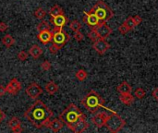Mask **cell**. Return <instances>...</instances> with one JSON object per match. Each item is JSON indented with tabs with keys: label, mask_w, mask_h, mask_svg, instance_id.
Segmentation results:
<instances>
[{
	"label": "cell",
	"mask_w": 158,
	"mask_h": 133,
	"mask_svg": "<svg viewBox=\"0 0 158 133\" xmlns=\"http://www.w3.org/2000/svg\"><path fill=\"white\" fill-rule=\"evenodd\" d=\"M51 63L48 61V60H44V62H42V64H41V69L43 70V71H48V70H50V69H51Z\"/></svg>",
	"instance_id": "33"
},
{
	"label": "cell",
	"mask_w": 158,
	"mask_h": 133,
	"mask_svg": "<svg viewBox=\"0 0 158 133\" xmlns=\"http://www.w3.org/2000/svg\"><path fill=\"white\" fill-rule=\"evenodd\" d=\"M61 49V47H59L58 45H56V44H52L51 45H49V47H48V50H49V52L51 53V54H53V55H56V54H57L58 53V51Z\"/></svg>",
	"instance_id": "32"
},
{
	"label": "cell",
	"mask_w": 158,
	"mask_h": 133,
	"mask_svg": "<svg viewBox=\"0 0 158 133\" xmlns=\"http://www.w3.org/2000/svg\"><path fill=\"white\" fill-rule=\"evenodd\" d=\"M91 11H93L102 22H107L114 17L113 10L103 0H98L91 8Z\"/></svg>",
	"instance_id": "4"
},
{
	"label": "cell",
	"mask_w": 158,
	"mask_h": 133,
	"mask_svg": "<svg viewBox=\"0 0 158 133\" xmlns=\"http://www.w3.org/2000/svg\"><path fill=\"white\" fill-rule=\"evenodd\" d=\"M87 36H88V38H89L93 43L95 42V41H97L98 39H100V37H99V35H98V33H97V31H96L95 29H92V31L87 34Z\"/></svg>",
	"instance_id": "30"
},
{
	"label": "cell",
	"mask_w": 158,
	"mask_h": 133,
	"mask_svg": "<svg viewBox=\"0 0 158 133\" xmlns=\"http://www.w3.org/2000/svg\"><path fill=\"white\" fill-rule=\"evenodd\" d=\"M89 128V123L87 122L86 118L81 120L80 122H78L71 130V131L75 133H82L84 132L87 129Z\"/></svg>",
	"instance_id": "17"
},
{
	"label": "cell",
	"mask_w": 158,
	"mask_h": 133,
	"mask_svg": "<svg viewBox=\"0 0 158 133\" xmlns=\"http://www.w3.org/2000/svg\"><path fill=\"white\" fill-rule=\"evenodd\" d=\"M52 32H53V43L61 48H63L64 45L70 40L69 34L67 33L63 30V28L54 27V29L52 30Z\"/></svg>",
	"instance_id": "6"
},
{
	"label": "cell",
	"mask_w": 158,
	"mask_h": 133,
	"mask_svg": "<svg viewBox=\"0 0 158 133\" xmlns=\"http://www.w3.org/2000/svg\"><path fill=\"white\" fill-rule=\"evenodd\" d=\"M36 29H37L38 32H41V31H49V30H51V26H50V24H49L48 21L42 19L41 22L37 25Z\"/></svg>",
	"instance_id": "24"
},
{
	"label": "cell",
	"mask_w": 158,
	"mask_h": 133,
	"mask_svg": "<svg viewBox=\"0 0 158 133\" xmlns=\"http://www.w3.org/2000/svg\"><path fill=\"white\" fill-rule=\"evenodd\" d=\"M7 29H8V25L6 22L1 21L0 22V32H5Z\"/></svg>",
	"instance_id": "36"
},
{
	"label": "cell",
	"mask_w": 158,
	"mask_h": 133,
	"mask_svg": "<svg viewBox=\"0 0 158 133\" xmlns=\"http://www.w3.org/2000/svg\"><path fill=\"white\" fill-rule=\"evenodd\" d=\"M8 127L11 130V131L14 133H20L23 131V129L21 127V121L19 120V118L13 117L9 119L8 121Z\"/></svg>",
	"instance_id": "14"
},
{
	"label": "cell",
	"mask_w": 158,
	"mask_h": 133,
	"mask_svg": "<svg viewBox=\"0 0 158 133\" xmlns=\"http://www.w3.org/2000/svg\"><path fill=\"white\" fill-rule=\"evenodd\" d=\"M50 22L55 27L63 28L69 22V19L67 18V16L64 13H62V14H59V15H57L56 17L50 18Z\"/></svg>",
	"instance_id": "13"
},
{
	"label": "cell",
	"mask_w": 158,
	"mask_h": 133,
	"mask_svg": "<svg viewBox=\"0 0 158 133\" xmlns=\"http://www.w3.org/2000/svg\"><path fill=\"white\" fill-rule=\"evenodd\" d=\"M28 56H29V53H27L26 51H24V50H22V51H19V53H18V56H17V57H18V59L19 60V61H25L27 58H28Z\"/></svg>",
	"instance_id": "31"
},
{
	"label": "cell",
	"mask_w": 158,
	"mask_h": 133,
	"mask_svg": "<svg viewBox=\"0 0 158 133\" xmlns=\"http://www.w3.org/2000/svg\"><path fill=\"white\" fill-rule=\"evenodd\" d=\"M145 95H146V92H145V90L144 89H143V88H137L135 91H134V96H135V98H137V99H143V98H144L145 97Z\"/></svg>",
	"instance_id": "29"
},
{
	"label": "cell",
	"mask_w": 158,
	"mask_h": 133,
	"mask_svg": "<svg viewBox=\"0 0 158 133\" xmlns=\"http://www.w3.org/2000/svg\"><path fill=\"white\" fill-rule=\"evenodd\" d=\"M83 22L90 27L91 29H96L100 24H101V20L98 19V17L93 12V11H83Z\"/></svg>",
	"instance_id": "7"
},
{
	"label": "cell",
	"mask_w": 158,
	"mask_h": 133,
	"mask_svg": "<svg viewBox=\"0 0 158 133\" xmlns=\"http://www.w3.org/2000/svg\"><path fill=\"white\" fill-rule=\"evenodd\" d=\"M111 112H112V114L108 116V118L106 120L105 127H106V129L108 130L109 132H119L126 126V120L123 119L116 112H114V111H111Z\"/></svg>",
	"instance_id": "5"
},
{
	"label": "cell",
	"mask_w": 158,
	"mask_h": 133,
	"mask_svg": "<svg viewBox=\"0 0 158 133\" xmlns=\"http://www.w3.org/2000/svg\"><path fill=\"white\" fill-rule=\"evenodd\" d=\"M54 112L43 101L36 99L24 113L25 118L36 129L47 128Z\"/></svg>",
	"instance_id": "1"
},
{
	"label": "cell",
	"mask_w": 158,
	"mask_h": 133,
	"mask_svg": "<svg viewBox=\"0 0 158 133\" xmlns=\"http://www.w3.org/2000/svg\"><path fill=\"white\" fill-rule=\"evenodd\" d=\"M64 127V123L61 119L59 118H55L53 120H50V122L47 125V128L50 129L53 132H58L61 131Z\"/></svg>",
	"instance_id": "16"
},
{
	"label": "cell",
	"mask_w": 158,
	"mask_h": 133,
	"mask_svg": "<svg viewBox=\"0 0 158 133\" xmlns=\"http://www.w3.org/2000/svg\"><path fill=\"white\" fill-rule=\"evenodd\" d=\"M25 93L31 99L36 100L43 94V89L37 82H31L30 85L27 86Z\"/></svg>",
	"instance_id": "8"
},
{
	"label": "cell",
	"mask_w": 158,
	"mask_h": 133,
	"mask_svg": "<svg viewBox=\"0 0 158 133\" xmlns=\"http://www.w3.org/2000/svg\"><path fill=\"white\" fill-rule=\"evenodd\" d=\"M6 94V87L3 86L2 84H0V97L4 96L5 94Z\"/></svg>",
	"instance_id": "39"
},
{
	"label": "cell",
	"mask_w": 158,
	"mask_h": 133,
	"mask_svg": "<svg viewBox=\"0 0 158 133\" xmlns=\"http://www.w3.org/2000/svg\"><path fill=\"white\" fill-rule=\"evenodd\" d=\"M81 104L91 113L95 114L102 107L106 108L105 99L94 90H91L81 100Z\"/></svg>",
	"instance_id": "3"
},
{
	"label": "cell",
	"mask_w": 158,
	"mask_h": 133,
	"mask_svg": "<svg viewBox=\"0 0 158 133\" xmlns=\"http://www.w3.org/2000/svg\"><path fill=\"white\" fill-rule=\"evenodd\" d=\"M123 23H125L126 25H127V27L131 31V30H133L137 25H136V23H135V21H134V19H133V17H128L125 20H124V22Z\"/></svg>",
	"instance_id": "28"
},
{
	"label": "cell",
	"mask_w": 158,
	"mask_h": 133,
	"mask_svg": "<svg viewBox=\"0 0 158 133\" xmlns=\"http://www.w3.org/2000/svg\"><path fill=\"white\" fill-rule=\"evenodd\" d=\"M130 31H131V30L127 27V25H126L125 23H122V24L119 25V27H118V31H119L122 35L127 34Z\"/></svg>",
	"instance_id": "34"
},
{
	"label": "cell",
	"mask_w": 158,
	"mask_h": 133,
	"mask_svg": "<svg viewBox=\"0 0 158 133\" xmlns=\"http://www.w3.org/2000/svg\"><path fill=\"white\" fill-rule=\"evenodd\" d=\"M119 101L124 104L125 106H131L134 101H135V96L132 95L131 94H120L119 95Z\"/></svg>",
	"instance_id": "19"
},
{
	"label": "cell",
	"mask_w": 158,
	"mask_h": 133,
	"mask_svg": "<svg viewBox=\"0 0 158 133\" xmlns=\"http://www.w3.org/2000/svg\"><path fill=\"white\" fill-rule=\"evenodd\" d=\"M21 90V83L19 82V81L17 78H13L8 84L6 86V91L7 94H11V95H16L19 93V91Z\"/></svg>",
	"instance_id": "11"
},
{
	"label": "cell",
	"mask_w": 158,
	"mask_h": 133,
	"mask_svg": "<svg viewBox=\"0 0 158 133\" xmlns=\"http://www.w3.org/2000/svg\"><path fill=\"white\" fill-rule=\"evenodd\" d=\"M46 16V11L43 8V7H38L35 11H34V17L37 19H44Z\"/></svg>",
	"instance_id": "26"
},
{
	"label": "cell",
	"mask_w": 158,
	"mask_h": 133,
	"mask_svg": "<svg viewBox=\"0 0 158 133\" xmlns=\"http://www.w3.org/2000/svg\"><path fill=\"white\" fill-rule=\"evenodd\" d=\"M133 19H134V21H135V23H136V25H137V26H138V25H140V24L143 22V19H142L139 15L133 16Z\"/></svg>",
	"instance_id": "37"
},
{
	"label": "cell",
	"mask_w": 158,
	"mask_h": 133,
	"mask_svg": "<svg viewBox=\"0 0 158 133\" xmlns=\"http://www.w3.org/2000/svg\"><path fill=\"white\" fill-rule=\"evenodd\" d=\"M117 91L119 93V94H131L132 92V87L128 83L127 81H122L120 84L117 86Z\"/></svg>",
	"instance_id": "18"
},
{
	"label": "cell",
	"mask_w": 158,
	"mask_h": 133,
	"mask_svg": "<svg viewBox=\"0 0 158 133\" xmlns=\"http://www.w3.org/2000/svg\"><path fill=\"white\" fill-rule=\"evenodd\" d=\"M69 28H70V30L73 31L74 32H75V31H80V30L81 29V23L79 20L74 19V20H72V21H70V23H69Z\"/></svg>",
	"instance_id": "27"
},
{
	"label": "cell",
	"mask_w": 158,
	"mask_h": 133,
	"mask_svg": "<svg viewBox=\"0 0 158 133\" xmlns=\"http://www.w3.org/2000/svg\"><path fill=\"white\" fill-rule=\"evenodd\" d=\"M28 53H29V55H30L32 58L38 59V58L43 55V49H42L39 45L33 44V45L29 49Z\"/></svg>",
	"instance_id": "20"
},
{
	"label": "cell",
	"mask_w": 158,
	"mask_h": 133,
	"mask_svg": "<svg viewBox=\"0 0 158 133\" xmlns=\"http://www.w3.org/2000/svg\"><path fill=\"white\" fill-rule=\"evenodd\" d=\"M1 42H2V44H3L6 48H10V47H11L13 44H15V43H16L15 39L12 37L11 34H6V35H4V36L2 37V39H1Z\"/></svg>",
	"instance_id": "22"
},
{
	"label": "cell",
	"mask_w": 158,
	"mask_h": 133,
	"mask_svg": "<svg viewBox=\"0 0 158 133\" xmlns=\"http://www.w3.org/2000/svg\"><path fill=\"white\" fill-rule=\"evenodd\" d=\"M152 96L153 98L156 100V101H158V87L155 88L152 92Z\"/></svg>",
	"instance_id": "38"
},
{
	"label": "cell",
	"mask_w": 158,
	"mask_h": 133,
	"mask_svg": "<svg viewBox=\"0 0 158 133\" xmlns=\"http://www.w3.org/2000/svg\"><path fill=\"white\" fill-rule=\"evenodd\" d=\"M59 119H61L64 125L71 131L72 128L81 120L85 119L86 116L81 112V110L74 104H69L59 115Z\"/></svg>",
	"instance_id": "2"
},
{
	"label": "cell",
	"mask_w": 158,
	"mask_h": 133,
	"mask_svg": "<svg viewBox=\"0 0 158 133\" xmlns=\"http://www.w3.org/2000/svg\"><path fill=\"white\" fill-rule=\"evenodd\" d=\"M44 89H45V92H46L48 94L53 95V94H56V93L58 92L59 87H58V85H57L55 81H49V82H47V83L45 84Z\"/></svg>",
	"instance_id": "21"
},
{
	"label": "cell",
	"mask_w": 158,
	"mask_h": 133,
	"mask_svg": "<svg viewBox=\"0 0 158 133\" xmlns=\"http://www.w3.org/2000/svg\"><path fill=\"white\" fill-rule=\"evenodd\" d=\"M93 48L94 50L100 56H103L105 55L110 48H111V45L109 43H107L106 41V39H98L97 41L94 42L93 44Z\"/></svg>",
	"instance_id": "9"
},
{
	"label": "cell",
	"mask_w": 158,
	"mask_h": 133,
	"mask_svg": "<svg viewBox=\"0 0 158 133\" xmlns=\"http://www.w3.org/2000/svg\"><path fill=\"white\" fill-rule=\"evenodd\" d=\"M75 77H76V79H77L78 81H84L87 79V77H88V73H87L84 69H79V70L76 71Z\"/></svg>",
	"instance_id": "25"
},
{
	"label": "cell",
	"mask_w": 158,
	"mask_h": 133,
	"mask_svg": "<svg viewBox=\"0 0 158 133\" xmlns=\"http://www.w3.org/2000/svg\"><path fill=\"white\" fill-rule=\"evenodd\" d=\"M37 38H38V40H39L42 44H47L53 42V32H52L51 30L41 31V32H39V33L37 34Z\"/></svg>",
	"instance_id": "15"
},
{
	"label": "cell",
	"mask_w": 158,
	"mask_h": 133,
	"mask_svg": "<svg viewBox=\"0 0 158 133\" xmlns=\"http://www.w3.org/2000/svg\"><path fill=\"white\" fill-rule=\"evenodd\" d=\"M74 39H75L77 42H81V41L84 40V35H83L80 31H75V33H74Z\"/></svg>",
	"instance_id": "35"
},
{
	"label": "cell",
	"mask_w": 158,
	"mask_h": 133,
	"mask_svg": "<svg viewBox=\"0 0 158 133\" xmlns=\"http://www.w3.org/2000/svg\"><path fill=\"white\" fill-rule=\"evenodd\" d=\"M5 118H6V114H5L4 111L0 108V124L4 121Z\"/></svg>",
	"instance_id": "40"
},
{
	"label": "cell",
	"mask_w": 158,
	"mask_h": 133,
	"mask_svg": "<svg viewBox=\"0 0 158 133\" xmlns=\"http://www.w3.org/2000/svg\"><path fill=\"white\" fill-rule=\"evenodd\" d=\"M99 37L102 38V39H106L109 35L112 34L113 32V30L111 27H109L106 22H101V24L95 29Z\"/></svg>",
	"instance_id": "12"
},
{
	"label": "cell",
	"mask_w": 158,
	"mask_h": 133,
	"mask_svg": "<svg viewBox=\"0 0 158 133\" xmlns=\"http://www.w3.org/2000/svg\"><path fill=\"white\" fill-rule=\"evenodd\" d=\"M62 13H64L63 8H62L59 5H56V4L54 5V6L49 9V11H48V14H49L50 18L56 17V16H57V15H59V14H62Z\"/></svg>",
	"instance_id": "23"
},
{
	"label": "cell",
	"mask_w": 158,
	"mask_h": 133,
	"mask_svg": "<svg viewBox=\"0 0 158 133\" xmlns=\"http://www.w3.org/2000/svg\"><path fill=\"white\" fill-rule=\"evenodd\" d=\"M108 116L106 112H99V113H95L94 116L92 117L91 118V121L92 123L98 129H101L103 128L106 123V120L108 118Z\"/></svg>",
	"instance_id": "10"
}]
</instances>
